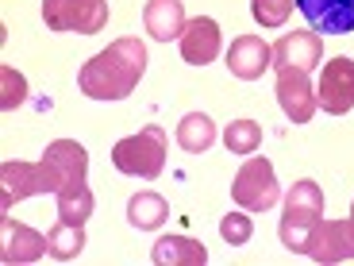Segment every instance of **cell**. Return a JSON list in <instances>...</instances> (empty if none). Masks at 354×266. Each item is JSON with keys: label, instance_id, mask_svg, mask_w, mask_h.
I'll return each mask as SVG.
<instances>
[{"label": "cell", "instance_id": "obj_1", "mask_svg": "<svg viewBox=\"0 0 354 266\" xmlns=\"http://www.w3.org/2000/svg\"><path fill=\"white\" fill-rule=\"evenodd\" d=\"M147 73V46L135 35L115 39L100 54H93L77 73V85L88 100H124Z\"/></svg>", "mask_w": 354, "mask_h": 266}, {"label": "cell", "instance_id": "obj_2", "mask_svg": "<svg viewBox=\"0 0 354 266\" xmlns=\"http://www.w3.org/2000/svg\"><path fill=\"white\" fill-rule=\"evenodd\" d=\"M112 166L127 177L154 181L166 166V132L158 124H147L139 135H127L112 147Z\"/></svg>", "mask_w": 354, "mask_h": 266}, {"label": "cell", "instance_id": "obj_3", "mask_svg": "<svg viewBox=\"0 0 354 266\" xmlns=\"http://www.w3.org/2000/svg\"><path fill=\"white\" fill-rule=\"evenodd\" d=\"M62 181L46 159L39 162H4L0 166V213H8L16 201L35 193H58Z\"/></svg>", "mask_w": 354, "mask_h": 266}, {"label": "cell", "instance_id": "obj_4", "mask_svg": "<svg viewBox=\"0 0 354 266\" xmlns=\"http://www.w3.org/2000/svg\"><path fill=\"white\" fill-rule=\"evenodd\" d=\"M231 201L247 209V213H266L281 201V186H277V174L270 166V159H247L231 181Z\"/></svg>", "mask_w": 354, "mask_h": 266}, {"label": "cell", "instance_id": "obj_5", "mask_svg": "<svg viewBox=\"0 0 354 266\" xmlns=\"http://www.w3.org/2000/svg\"><path fill=\"white\" fill-rule=\"evenodd\" d=\"M43 19L58 35H97L108 27V0H43Z\"/></svg>", "mask_w": 354, "mask_h": 266}, {"label": "cell", "instance_id": "obj_6", "mask_svg": "<svg viewBox=\"0 0 354 266\" xmlns=\"http://www.w3.org/2000/svg\"><path fill=\"white\" fill-rule=\"evenodd\" d=\"M304 255L319 266L351 263L354 258V216H346V220H316Z\"/></svg>", "mask_w": 354, "mask_h": 266}, {"label": "cell", "instance_id": "obj_7", "mask_svg": "<svg viewBox=\"0 0 354 266\" xmlns=\"http://www.w3.org/2000/svg\"><path fill=\"white\" fill-rule=\"evenodd\" d=\"M316 100L324 112L343 116L354 108V58L339 54L331 62H324V73L316 81Z\"/></svg>", "mask_w": 354, "mask_h": 266}, {"label": "cell", "instance_id": "obj_8", "mask_svg": "<svg viewBox=\"0 0 354 266\" xmlns=\"http://www.w3.org/2000/svg\"><path fill=\"white\" fill-rule=\"evenodd\" d=\"M277 105H281V112L289 116L292 124H308L312 116H316V108H319L308 73L292 70V66L277 70Z\"/></svg>", "mask_w": 354, "mask_h": 266}, {"label": "cell", "instance_id": "obj_9", "mask_svg": "<svg viewBox=\"0 0 354 266\" xmlns=\"http://www.w3.org/2000/svg\"><path fill=\"white\" fill-rule=\"evenodd\" d=\"M0 236H4V251H0V258H4L8 266L39 263L43 255H50V243H46L43 231L27 228V224H16L8 213L0 216Z\"/></svg>", "mask_w": 354, "mask_h": 266}, {"label": "cell", "instance_id": "obj_10", "mask_svg": "<svg viewBox=\"0 0 354 266\" xmlns=\"http://www.w3.org/2000/svg\"><path fill=\"white\" fill-rule=\"evenodd\" d=\"M301 16L312 31L324 35H351L354 31V0H297Z\"/></svg>", "mask_w": 354, "mask_h": 266}, {"label": "cell", "instance_id": "obj_11", "mask_svg": "<svg viewBox=\"0 0 354 266\" xmlns=\"http://www.w3.org/2000/svg\"><path fill=\"white\" fill-rule=\"evenodd\" d=\"M274 66V46L258 35H239L227 46V70L239 81H258Z\"/></svg>", "mask_w": 354, "mask_h": 266}, {"label": "cell", "instance_id": "obj_12", "mask_svg": "<svg viewBox=\"0 0 354 266\" xmlns=\"http://www.w3.org/2000/svg\"><path fill=\"white\" fill-rule=\"evenodd\" d=\"M319 58H324V39L316 35V31H289V35H281L274 43V66L277 70H285V66H292V70H316Z\"/></svg>", "mask_w": 354, "mask_h": 266}, {"label": "cell", "instance_id": "obj_13", "mask_svg": "<svg viewBox=\"0 0 354 266\" xmlns=\"http://www.w3.org/2000/svg\"><path fill=\"white\" fill-rule=\"evenodd\" d=\"M220 24L212 16H196L181 31V58L189 66H208L220 58Z\"/></svg>", "mask_w": 354, "mask_h": 266}, {"label": "cell", "instance_id": "obj_14", "mask_svg": "<svg viewBox=\"0 0 354 266\" xmlns=\"http://www.w3.org/2000/svg\"><path fill=\"white\" fill-rule=\"evenodd\" d=\"M142 24L151 31L158 43H169V39H181L185 31V4L181 0H147V8H142Z\"/></svg>", "mask_w": 354, "mask_h": 266}, {"label": "cell", "instance_id": "obj_15", "mask_svg": "<svg viewBox=\"0 0 354 266\" xmlns=\"http://www.w3.org/2000/svg\"><path fill=\"white\" fill-rule=\"evenodd\" d=\"M43 159L54 166L58 181L62 186H73V181H85V170H88V151L81 147L77 139H54L50 147L43 151Z\"/></svg>", "mask_w": 354, "mask_h": 266}, {"label": "cell", "instance_id": "obj_16", "mask_svg": "<svg viewBox=\"0 0 354 266\" xmlns=\"http://www.w3.org/2000/svg\"><path fill=\"white\" fill-rule=\"evenodd\" d=\"M151 258L158 266H204L208 251H204V243L189 240V236H162L151 247Z\"/></svg>", "mask_w": 354, "mask_h": 266}, {"label": "cell", "instance_id": "obj_17", "mask_svg": "<svg viewBox=\"0 0 354 266\" xmlns=\"http://www.w3.org/2000/svg\"><path fill=\"white\" fill-rule=\"evenodd\" d=\"M166 216H169L166 197L151 193V189H142V193H135L131 201H127V220H131V228H139V231L162 228V224H166Z\"/></svg>", "mask_w": 354, "mask_h": 266}, {"label": "cell", "instance_id": "obj_18", "mask_svg": "<svg viewBox=\"0 0 354 266\" xmlns=\"http://www.w3.org/2000/svg\"><path fill=\"white\" fill-rule=\"evenodd\" d=\"M54 197H58V220H66V224H85L93 216V209H97V197H93V189L85 181L62 186Z\"/></svg>", "mask_w": 354, "mask_h": 266}, {"label": "cell", "instance_id": "obj_19", "mask_svg": "<svg viewBox=\"0 0 354 266\" xmlns=\"http://www.w3.org/2000/svg\"><path fill=\"white\" fill-rule=\"evenodd\" d=\"M216 143V124H212V116H204V112H189L181 124H177V147L189 154H204L208 147Z\"/></svg>", "mask_w": 354, "mask_h": 266}, {"label": "cell", "instance_id": "obj_20", "mask_svg": "<svg viewBox=\"0 0 354 266\" xmlns=\"http://www.w3.org/2000/svg\"><path fill=\"white\" fill-rule=\"evenodd\" d=\"M46 243H50V258L58 263H70L85 251V224H66L58 220L50 231H46Z\"/></svg>", "mask_w": 354, "mask_h": 266}, {"label": "cell", "instance_id": "obj_21", "mask_svg": "<svg viewBox=\"0 0 354 266\" xmlns=\"http://www.w3.org/2000/svg\"><path fill=\"white\" fill-rule=\"evenodd\" d=\"M285 213H304V216H324V193H319V186L312 181V177H304V181H297V186L285 193Z\"/></svg>", "mask_w": 354, "mask_h": 266}, {"label": "cell", "instance_id": "obj_22", "mask_svg": "<svg viewBox=\"0 0 354 266\" xmlns=\"http://www.w3.org/2000/svg\"><path fill=\"white\" fill-rule=\"evenodd\" d=\"M223 143H227L231 154H254L262 147V127L254 120H235V124L223 127Z\"/></svg>", "mask_w": 354, "mask_h": 266}, {"label": "cell", "instance_id": "obj_23", "mask_svg": "<svg viewBox=\"0 0 354 266\" xmlns=\"http://www.w3.org/2000/svg\"><path fill=\"white\" fill-rule=\"evenodd\" d=\"M220 236H223V243H231V247H247L250 236H254V220H250L247 213H227L220 220Z\"/></svg>", "mask_w": 354, "mask_h": 266}, {"label": "cell", "instance_id": "obj_24", "mask_svg": "<svg viewBox=\"0 0 354 266\" xmlns=\"http://www.w3.org/2000/svg\"><path fill=\"white\" fill-rule=\"evenodd\" d=\"M292 4L297 0H250V12H254V19L262 27H281L289 19Z\"/></svg>", "mask_w": 354, "mask_h": 266}, {"label": "cell", "instance_id": "obj_25", "mask_svg": "<svg viewBox=\"0 0 354 266\" xmlns=\"http://www.w3.org/2000/svg\"><path fill=\"white\" fill-rule=\"evenodd\" d=\"M0 78H4V97H0V108H4V112H12L16 105H24V100H27V81L19 78L16 70H8V66L0 70Z\"/></svg>", "mask_w": 354, "mask_h": 266}, {"label": "cell", "instance_id": "obj_26", "mask_svg": "<svg viewBox=\"0 0 354 266\" xmlns=\"http://www.w3.org/2000/svg\"><path fill=\"white\" fill-rule=\"evenodd\" d=\"M351 216H354V204H351Z\"/></svg>", "mask_w": 354, "mask_h": 266}]
</instances>
